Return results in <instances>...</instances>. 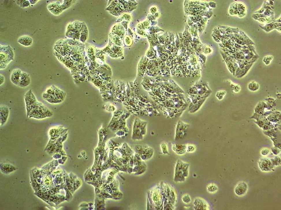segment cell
Segmentation results:
<instances>
[{
  "label": "cell",
  "mask_w": 281,
  "mask_h": 210,
  "mask_svg": "<svg viewBox=\"0 0 281 210\" xmlns=\"http://www.w3.org/2000/svg\"><path fill=\"white\" fill-rule=\"evenodd\" d=\"M31 83L30 75L27 72H23L18 87L24 88L28 87Z\"/></svg>",
  "instance_id": "7"
},
{
  "label": "cell",
  "mask_w": 281,
  "mask_h": 210,
  "mask_svg": "<svg viewBox=\"0 0 281 210\" xmlns=\"http://www.w3.org/2000/svg\"><path fill=\"white\" fill-rule=\"evenodd\" d=\"M161 148L162 152L163 154L166 155L169 154L168 146L165 143H162L161 145Z\"/></svg>",
  "instance_id": "17"
},
{
  "label": "cell",
  "mask_w": 281,
  "mask_h": 210,
  "mask_svg": "<svg viewBox=\"0 0 281 210\" xmlns=\"http://www.w3.org/2000/svg\"><path fill=\"white\" fill-rule=\"evenodd\" d=\"M0 77H1V82H0V85H1L4 83L5 79V77H4V76L2 75L1 74V75H0Z\"/></svg>",
  "instance_id": "22"
},
{
  "label": "cell",
  "mask_w": 281,
  "mask_h": 210,
  "mask_svg": "<svg viewBox=\"0 0 281 210\" xmlns=\"http://www.w3.org/2000/svg\"><path fill=\"white\" fill-rule=\"evenodd\" d=\"M182 161L178 160L177 161L176 166H175L174 181L178 183L182 182L185 181V179L182 170L181 169Z\"/></svg>",
  "instance_id": "4"
},
{
  "label": "cell",
  "mask_w": 281,
  "mask_h": 210,
  "mask_svg": "<svg viewBox=\"0 0 281 210\" xmlns=\"http://www.w3.org/2000/svg\"><path fill=\"white\" fill-rule=\"evenodd\" d=\"M248 88L252 91H256L259 89V85L256 82H252L248 85Z\"/></svg>",
  "instance_id": "14"
},
{
  "label": "cell",
  "mask_w": 281,
  "mask_h": 210,
  "mask_svg": "<svg viewBox=\"0 0 281 210\" xmlns=\"http://www.w3.org/2000/svg\"><path fill=\"white\" fill-rule=\"evenodd\" d=\"M152 199L154 207H157L159 210L163 209V200L161 192L158 188L154 189L152 195Z\"/></svg>",
  "instance_id": "3"
},
{
  "label": "cell",
  "mask_w": 281,
  "mask_h": 210,
  "mask_svg": "<svg viewBox=\"0 0 281 210\" xmlns=\"http://www.w3.org/2000/svg\"><path fill=\"white\" fill-rule=\"evenodd\" d=\"M265 11V9L264 8H261L259 10L256 11V13H255L259 14H262Z\"/></svg>",
  "instance_id": "23"
},
{
  "label": "cell",
  "mask_w": 281,
  "mask_h": 210,
  "mask_svg": "<svg viewBox=\"0 0 281 210\" xmlns=\"http://www.w3.org/2000/svg\"><path fill=\"white\" fill-rule=\"evenodd\" d=\"M17 1V2L20 3H17V4L21 7H27L30 5V2L28 1Z\"/></svg>",
  "instance_id": "19"
},
{
  "label": "cell",
  "mask_w": 281,
  "mask_h": 210,
  "mask_svg": "<svg viewBox=\"0 0 281 210\" xmlns=\"http://www.w3.org/2000/svg\"><path fill=\"white\" fill-rule=\"evenodd\" d=\"M9 108L6 105H1L0 107V124L1 126L4 125L9 119L10 112Z\"/></svg>",
  "instance_id": "5"
},
{
  "label": "cell",
  "mask_w": 281,
  "mask_h": 210,
  "mask_svg": "<svg viewBox=\"0 0 281 210\" xmlns=\"http://www.w3.org/2000/svg\"><path fill=\"white\" fill-rule=\"evenodd\" d=\"M258 20L261 23H265V22H267V19L266 18H261L258 19Z\"/></svg>",
  "instance_id": "24"
},
{
  "label": "cell",
  "mask_w": 281,
  "mask_h": 210,
  "mask_svg": "<svg viewBox=\"0 0 281 210\" xmlns=\"http://www.w3.org/2000/svg\"><path fill=\"white\" fill-rule=\"evenodd\" d=\"M17 42L22 46L27 47L31 46L33 41L31 37L29 35H24L19 37Z\"/></svg>",
  "instance_id": "10"
},
{
  "label": "cell",
  "mask_w": 281,
  "mask_h": 210,
  "mask_svg": "<svg viewBox=\"0 0 281 210\" xmlns=\"http://www.w3.org/2000/svg\"><path fill=\"white\" fill-rule=\"evenodd\" d=\"M182 200L185 204H189L191 202V196L188 194H185L182 197Z\"/></svg>",
  "instance_id": "15"
},
{
  "label": "cell",
  "mask_w": 281,
  "mask_h": 210,
  "mask_svg": "<svg viewBox=\"0 0 281 210\" xmlns=\"http://www.w3.org/2000/svg\"><path fill=\"white\" fill-rule=\"evenodd\" d=\"M23 71L19 69H15L12 71L10 75V81L16 86H18L21 75Z\"/></svg>",
  "instance_id": "6"
},
{
  "label": "cell",
  "mask_w": 281,
  "mask_h": 210,
  "mask_svg": "<svg viewBox=\"0 0 281 210\" xmlns=\"http://www.w3.org/2000/svg\"><path fill=\"white\" fill-rule=\"evenodd\" d=\"M53 87L55 90V96L60 101H64L66 96L65 92L55 85H53Z\"/></svg>",
  "instance_id": "12"
},
{
  "label": "cell",
  "mask_w": 281,
  "mask_h": 210,
  "mask_svg": "<svg viewBox=\"0 0 281 210\" xmlns=\"http://www.w3.org/2000/svg\"><path fill=\"white\" fill-rule=\"evenodd\" d=\"M53 115V112L51 110L43 103L38 101L27 117L30 119L40 120L51 117Z\"/></svg>",
  "instance_id": "1"
},
{
  "label": "cell",
  "mask_w": 281,
  "mask_h": 210,
  "mask_svg": "<svg viewBox=\"0 0 281 210\" xmlns=\"http://www.w3.org/2000/svg\"><path fill=\"white\" fill-rule=\"evenodd\" d=\"M262 28L263 30H265L267 32L270 31L271 30L275 28V27H274L273 24L272 23L267 24L265 26L262 27Z\"/></svg>",
  "instance_id": "18"
},
{
  "label": "cell",
  "mask_w": 281,
  "mask_h": 210,
  "mask_svg": "<svg viewBox=\"0 0 281 210\" xmlns=\"http://www.w3.org/2000/svg\"><path fill=\"white\" fill-rule=\"evenodd\" d=\"M196 146L193 144L187 145L186 152L188 153H194L196 151Z\"/></svg>",
  "instance_id": "16"
},
{
  "label": "cell",
  "mask_w": 281,
  "mask_h": 210,
  "mask_svg": "<svg viewBox=\"0 0 281 210\" xmlns=\"http://www.w3.org/2000/svg\"><path fill=\"white\" fill-rule=\"evenodd\" d=\"M187 145L184 144H173L172 150L175 154L178 156H183L186 152Z\"/></svg>",
  "instance_id": "11"
},
{
  "label": "cell",
  "mask_w": 281,
  "mask_h": 210,
  "mask_svg": "<svg viewBox=\"0 0 281 210\" xmlns=\"http://www.w3.org/2000/svg\"><path fill=\"white\" fill-rule=\"evenodd\" d=\"M193 206L195 210H207L209 208L208 205L205 200L199 198L194 199Z\"/></svg>",
  "instance_id": "8"
},
{
  "label": "cell",
  "mask_w": 281,
  "mask_h": 210,
  "mask_svg": "<svg viewBox=\"0 0 281 210\" xmlns=\"http://www.w3.org/2000/svg\"><path fill=\"white\" fill-rule=\"evenodd\" d=\"M264 17H266V16L262 14H253V18L256 19H258Z\"/></svg>",
  "instance_id": "20"
},
{
  "label": "cell",
  "mask_w": 281,
  "mask_h": 210,
  "mask_svg": "<svg viewBox=\"0 0 281 210\" xmlns=\"http://www.w3.org/2000/svg\"><path fill=\"white\" fill-rule=\"evenodd\" d=\"M238 5V10L240 13H241L242 12H244V9H245L244 5H243L242 4H240L239 5Z\"/></svg>",
  "instance_id": "21"
},
{
  "label": "cell",
  "mask_w": 281,
  "mask_h": 210,
  "mask_svg": "<svg viewBox=\"0 0 281 210\" xmlns=\"http://www.w3.org/2000/svg\"><path fill=\"white\" fill-rule=\"evenodd\" d=\"M248 190L247 184L244 182H240L237 185L235 189V194L238 196H241L244 195Z\"/></svg>",
  "instance_id": "9"
},
{
  "label": "cell",
  "mask_w": 281,
  "mask_h": 210,
  "mask_svg": "<svg viewBox=\"0 0 281 210\" xmlns=\"http://www.w3.org/2000/svg\"><path fill=\"white\" fill-rule=\"evenodd\" d=\"M24 99L26 106L27 116L38 102L36 97L31 89H30L25 93Z\"/></svg>",
  "instance_id": "2"
},
{
  "label": "cell",
  "mask_w": 281,
  "mask_h": 210,
  "mask_svg": "<svg viewBox=\"0 0 281 210\" xmlns=\"http://www.w3.org/2000/svg\"><path fill=\"white\" fill-rule=\"evenodd\" d=\"M207 191L210 193H216L218 190V188L217 185L214 184H211L207 186Z\"/></svg>",
  "instance_id": "13"
}]
</instances>
